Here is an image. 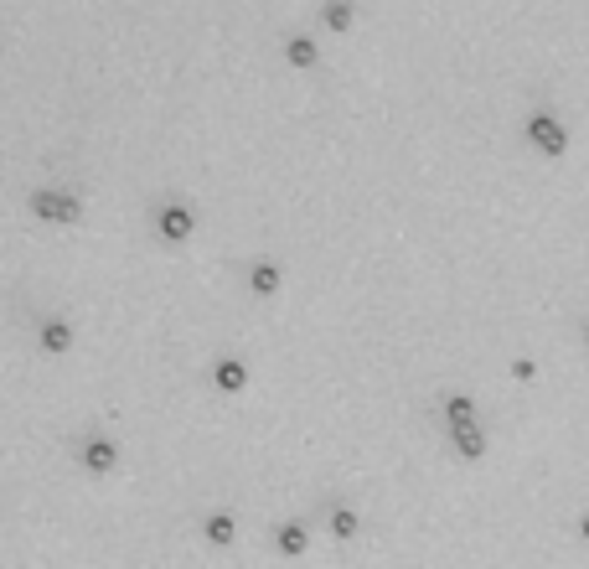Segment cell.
<instances>
[{"instance_id":"obj_1","label":"cell","mask_w":589,"mask_h":569,"mask_svg":"<svg viewBox=\"0 0 589 569\" xmlns=\"http://www.w3.org/2000/svg\"><path fill=\"white\" fill-rule=\"evenodd\" d=\"M527 140H533L543 156H564L569 151V130L558 125L553 114H533V119H527Z\"/></svg>"},{"instance_id":"obj_7","label":"cell","mask_w":589,"mask_h":569,"mask_svg":"<svg viewBox=\"0 0 589 569\" xmlns=\"http://www.w3.org/2000/svg\"><path fill=\"white\" fill-rule=\"evenodd\" d=\"M233 533H238L233 513H212V518L202 523V538H207V544H217V549H223V544H233Z\"/></svg>"},{"instance_id":"obj_4","label":"cell","mask_w":589,"mask_h":569,"mask_svg":"<svg viewBox=\"0 0 589 569\" xmlns=\"http://www.w3.org/2000/svg\"><path fill=\"white\" fill-rule=\"evenodd\" d=\"M212 383L223 388V394H238V388L248 383V368L238 363V357H217V368H212Z\"/></svg>"},{"instance_id":"obj_6","label":"cell","mask_w":589,"mask_h":569,"mask_svg":"<svg viewBox=\"0 0 589 569\" xmlns=\"http://www.w3.org/2000/svg\"><path fill=\"white\" fill-rule=\"evenodd\" d=\"M450 435H455V445H460L465 461H481V456H486V435H481V425H455Z\"/></svg>"},{"instance_id":"obj_14","label":"cell","mask_w":589,"mask_h":569,"mask_svg":"<svg viewBox=\"0 0 589 569\" xmlns=\"http://www.w3.org/2000/svg\"><path fill=\"white\" fill-rule=\"evenodd\" d=\"M331 533L336 538H352L357 533V513H352V507H336V513H331Z\"/></svg>"},{"instance_id":"obj_9","label":"cell","mask_w":589,"mask_h":569,"mask_svg":"<svg viewBox=\"0 0 589 569\" xmlns=\"http://www.w3.org/2000/svg\"><path fill=\"white\" fill-rule=\"evenodd\" d=\"M248 285H254V295H274L279 290V264L274 259H259L254 275H248Z\"/></svg>"},{"instance_id":"obj_10","label":"cell","mask_w":589,"mask_h":569,"mask_svg":"<svg viewBox=\"0 0 589 569\" xmlns=\"http://www.w3.org/2000/svg\"><path fill=\"white\" fill-rule=\"evenodd\" d=\"M445 419H450V430H455V425H476V404L465 399V394H450V399H445Z\"/></svg>"},{"instance_id":"obj_16","label":"cell","mask_w":589,"mask_h":569,"mask_svg":"<svg viewBox=\"0 0 589 569\" xmlns=\"http://www.w3.org/2000/svg\"><path fill=\"white\" fill-rule=\"evenodd\" d=\"M579 533H584V538H589V513H584V523H579Z\"/></svg>"},{"instance_id":"obj_17","label":"cell","mask_w":589,"mask_h":569,"mask_svg":"<svg viewBox=\"0 0 589 569\" xmlns=\"http://www.w3.org/2000/svg\"><path fill=\"white\" fill-rule=\"evenodd\" d=\"M584 342H589V326H584Z\"/></svg>"},{"instance_id":"obj_15","label":"cell","mask_w":589,"mask_h":569,"mask_svg":"<svg viewBox=\"0 0 589 569\" xmlns=\"http://www.w3.org/2000/svg\"><path fill=\"white\" fill-rule=\"evenodd\" d=\"M512 378H522V383H527V378H538V368H533V357H517V363H512Z\"/></svg>"},{"instance_id":"obj_3","label":"cell","mask_w":589,"mask_h":569,"mask_svg":"<svg viewBox=\"0 0 589 569\" xmlns=\"http://www.w3.org/2000/svg\"><path fill=\"white\" fill-rule=\"evenodd\" d=\"M31 213H37L42 223H78V197L68 192H31Z\"/></svg>"},{"instance_id":"obj_13","label":"cell","mask_w":589,"mask_h":569,"mask_svg":"<svg viewBox=\"0 0 589 569\" xmlns=\"http://www.w3.org/2000/svg\"><path fill=\"white\" fill-rule=\"evenodd\" d=\"M321 21H326V26H336V32H341V26H352V6H347V0H331V6L321 11Z\"/></svg>"},{"instance_id":"obj_12","label":"cell","mask_w":589,"mask_h":569,"mask_svg":"<svg viewBox=\"0 0 589 569\" xmlns=\"http://www.w3.org/2000/svg\"><path fill=\"white\" fill-rule=\"evenodd\" d=\"M285 57H290L295 68H310V63H316V42H310V37H290L285 42Z\"/></svg>"},{"instance_id":"obj_8","label":"cell","mask_w":589,"mask_h":569,"mask_svg":"<svg viewBox=\"0 0 589 569\" xmlns=\"http://www.w3.org/2000/svg\"><path fill=\"white\" fill-rule=\"evenodd\" d=\"M42 347H47V352H68V347H73V326L62 321V316H52V321L42 326Z\"/></svg>"},{"instance_id":"obj_2","label":"cell","mask_w":589,"mask_h":569,"mask_svg":"<svg viewBox=\"0 0 589 569\" xmlns=\"http://www.w3.org/2000/svg\"><path fill=\"white\" fill-rule=\"evenodd\" d=\"M155 228H161L166 244H186L197 228V213L192 207H181V202H166V207H155Z\"/></svg>"},{"instance_id":"obj_11","label":"cell","mask_w":589,"mask_h":569,"mask_svg":"<svg viewBox=\"0 0 589 569\" xmlns=\"http://www.w3.org/2000/svg\"><path fill=\"white\" fill-rule=\"evenodd\" d=\"M274 544H279V554H305L310 538H305V528H300V523H285V528L274 533Z\"/></svg>"},{"instance_id":"obj_5","label":"cell","mask_w":589,"mask_h":569,"mask_svg":"<svg viewBox=\"0 0 589 569\" xmlns=\"http://www.w3.org/2000/svg\"><path fill=\"white\" fill-rule=\"evenodd\" d=\"M114 461H119L114 440H88V445H83V466H88V471L104 476V471H114Z\"/></svg>"}]
</instances>
